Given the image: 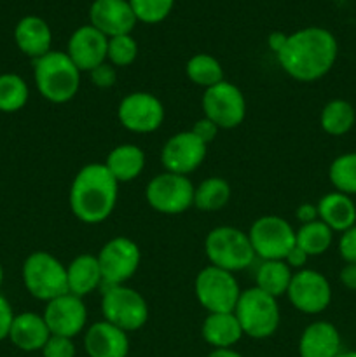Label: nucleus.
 <instances>
[{"instance_id":"nucleus-42","label":"nucleus","mask_w":356,"mask_h":357,"mask_svg":"<svg viewBox=\"0 0 356 357\" xmlns=\"http://www.w3.org/2000/svg\"><path fill=\"white\" fill-rule=\"evenodd\" d=\"M295 218L299 220L300 225H304V223L316 222V220H320L318 218V206L311 204V202H302V204L297 208Z\"/></svg>"},{"instance_id":"nucleus-30","label":"nucleus","mask_w":356,"mask_h":357,"mask_svg":"<svg viewBox=\"0 0 356 357\" xmlns=\"http://www.w3.org/2000/svg\"><path fill=\"white\" fill-rule=\"evenodd\" d=\"M334 243V230L325 225L321 220L304 223L295 230V244L307 257H321L330 250Z\"/></svg>"},{"instance_id":"nucleus-25","label":"nucleus","mask_w":356,"mask_h":357,"mask_svg":"<svg viewBox=\"0 0 356 357\" xmlns=\"http://www.w3.org/2000/svg\"><path fill=\"white\" fill-rule=\"evenodd\" d=\"M103 164L119 185L129 183L136 180L145 169V152L138 145L122 143L108 152Z\"/></svg>"},{"instance_id":"nucleus-23","label":"nucleus","mask_w":356,"mask_h":357,"mask_svg":"<svg viewBox=\"0 0 356 357\" xmlns=\"http://www.w3.org/2000/svg\"><path fill=\"white\" fill-rule=\"evenodd\" d=\"M318 218L334 232H346L356 225V204L341 192H328L318 201Z\"/></svg>"},{"instance_id":"nucleus-33","label":"nucleus","mask_w":356,"mask_h":357,"mask_svg":"<svg viewBox=\"0 0 356 357\" xmlns=\"http://www.w3.org/2000/svg\"><path fill=\"white\" fill-rule=\"evenodd\" d=\"M328 180L335 192L356 195V152H346L335 157L328 167Z\"/></svg>"},{"instance_id":"nucleus-9","label":"nucleus","mask_w":356,"mask_h":357,"mask_svg":"<svg viewBox=\"0 0 356 357\" xmlns=\"http://www.w3.org/2000/svg\"><path fill=\"white\" fill-rule=\"evenodd\" d=\"M194 190L188 176L163 171L147 183L145 199L161 215H181L194 206Z\"/></svg>"},{"instance_id":"nucleus-43","label":"nucleus","mask_w":356,"mask_h":357,"mask_svg":"<svg viewBox=\"0 0 356 357\" xmlns=\"http://www.w3.org/2000/svg\"><path fill=\"white\" fill-rule=\"evenodd\" d=\"M339 279L344 288L356 291V264H346L339 272Z\"/></svg>"},{"instance_id":"nucleus-39","label":"nucleus","mask_w":356,"mask_h":357,"mask_svg":"<svg viewBox=\"0 0 356 357\" xmlns=\"http://www.w3.org/2000/svg\"><path fill=\"white\" fill-rule=\"evenodd\" d=\"M191 131L194 132V135L198 136V138L201 139L202 143L209 145V143H212L213 139L216 138V135H218L220 129H218V126L215 124V122L209 121L208 117H205V115H202L199 121H195V124L192 126Z\"/></svg>"},{"instance_id":"nucleus-34","label":"nucleus","mask_w":356,"mask_h":357,"mask_svg":"<svg viewBox=\"0 0 356 357\" xmlns=\"http://www.w3.org/2000/svg\"><path fill=\"white\" fill-rule=\"evenodd\" d=\"M138 56V44L133 35H119V37L108 38L107 61L115 68H124L135 63Z\"/></svg>"},{"instance_id":"nucleus-10","label":"nucleus","mask_w":356,"mask_h":357,"mask_svg":"<svg viewBox=\"0 0 356 357\" xmlns=\"http://www.w3.org/2000/svg\"><path fill=\"white\" fill-rule=\"evenodd\" d=\"M251 248L255 257L264 260H285L286 255L295 246V229L285 218L265 215L255 220L250 227Z\"/></svg>"},{"instance_id":"nucleus-18","label":"nucleus","mask_w":356,"mask_h":357,"mask_svg":"<svg viewBox=\"0 0 356 357\" xmlns=\"http://www.w3.org/2000/svg\"><path fill=\"white\" fill-rule=\"evenodd\" d=\"M108 38L91 24L79 26L70 35L66 54L79 72H87L107 61Z\"/></svg>"},{"instance_id":"nucleus-1","label":"nucleus","mask_w":356,"mask_h":357,"mask_svg":"<svg viewBox=\"0 0 356 357\" xmlns=\"http://www.w3.org/2000/svg\"><path fill=\"white\" fill-rule=\"evenodd\" d=\"M276 56L286 75L299 82H316L334 68L339 42L327 28L306 26L288 35Z\"/></svg>"},{"instance_id":"nucleus-46","label":"nucleus","mask_w":356,"mask_h":357,"mask_svg":"<svg viewBox=\"0 0 356 357\" xmlns=\"http://www.w3.org/2000/svg\"><path fill=\"white\" fill-rule=\"evenodd\" d=\"M335 357H356V351H346V352H339Z\"/></svg>"},{"instance_id":"nucleus-24","label":"nucleus","mask_w":356,"mask_h":357,"mask_svg":"<svg viewBox=\"0 0 356 357\" xmlns=\"http://www.w3.org/2000/svg\"><path fill=\"white\" fill-rule=\"evenodd\" d=\"M66 279H68V293L72 295L84 298L96 291L103 284V275L96 255L84 253L73 258L66 265Z\"/></svg>"},{"instance_id":"nucleus-22","label":"nucleus","mask_w":356,"mask_h":357,"mask_svg":"<svg viewBox=\"0 0 356 357\" xmlns=\"http://www.w3.org/2000/svg\"><path fill=\"white\" fill-rule=\"evenodd\" d=\"M49 337H51V331L42 314L21 312L14 316L9 340L16 349L23 352L42 351Z\"/></svg>"},{"instance_id":"nucleus-29","label":"nucleus","mask_w":356,"mask_h":357,"mask_svg":"<svg viewBox=\"0 0 356 357\" xmlns=\"http://www.w3.org/2000/svg\"><path fill=\"white\" fill-rule=\"evenodd\" d=\"M356 124V110L349 101L342 98L330 100L320 114V126L327 135L330 136H344L355 128Z\"/></svg>"},{"instance_id":"nucleus-14","label":"nucleus","mask_w":356,"mask_h":357,"mask_svg":"<svg viewBox=\"0 0 356 357\" xmlns=\"http://www.w3.org/2000/svg\"><path fill=\"white\" fill-rule=\"evenodd\" d=\"M293 309L307 316H318L325 312L332 303V286L321 272L313 268H302L293 272L286 291Z\"/></svg>"},{"instance_id":"nucleus-44","label":"nucleus","mask_w":356,"mask_h":357,"mask_svg":"<svg viewBox=\"0 0 356 357\" xmlns=\"http://www.w3.org/2000/svg\"><path fill=\"white\" fill-rule=\"evenodd\" d=\"M286 38H288V35L281 33V31H274V33L269 35V47H271V51L278 54L283 49V45H285Z\"/></svg>"},{"instance_id":"nucleus-5","label":"nucleus","mask_w":356,"mask_h":357,"mask_svg":"<svg viewBox=\"0 0 356 357\" xmlns=\"http://www.w3.org/2000/svg\"><path fill=\"white\" fill-rule=\"evenodd\" d=\"M21 278L27 291L40 302H51L68 293L66 265L47 251H35L23 261Z\"/></svg>"},{"instance_id":"nucleus-13","label":"nucleus","mask_w":356,"mask_h":357,"mask_svg":"<svg viewBox=\"0 0 356 357\" xmlns=\"http://www.w3.org/2000/svg\"><path fill=\"white\" fill-rule=\"evenodd\" d=\"M166 110L156 94L136 91L126 94L117 107V119L124 129L136 135H149L163 126Z\"/></svg>"},{"instance_id":"nucleus-17","label":"nucleus","mask_w":356,"mask_h":357,"mask_svg":"<svg viewBox=\"0 0 356 357\" xmlns=\"http://www.w3.org/2000/svg\"><path fill=\"white\" fill-rule=\"evenodd\" d=\"M136 23L129 0H94L89 7V24L107 38L129 35Z\"/></svg>"},{"instance_id":"nucleus-7","label":"nucleus","mask_w":356,"mask_h":357,"mask_svg":"<svg viewBox=\"0 0 356 357\" xmlns=\"http://www.w3.org/2000/svg\"><path fill=\"white\" fill-rule=\"evenodd\" d=\"M101 314L107 323L126 333L142 330L150 316L145 296L126 284L105 286L101 295Z\"/></svg>"},{"instance_id":"nucleus-28","label":"nucleus","mask_w":356,"mask_h":357,"mask_svg":"<svg viewBox=\"0 0 356 357\" xmlns=\"http://www.w3.org/2000/svg\"><path fill=\"white\" fill-rule=\"evenodd\" d=\"M232 195L229 181L220 176L202 180L194 190V208L202 213H215L225 208Z\"/></svg>"},{"instance_id":"nucleus-40","label":"nucleus","mask_w":356,"mask_h":357,"mask_svg":"<svg viewBox=\"0 0 356 357\" xmlns=\"http://www.w3.org/2000/svg\"><path fill=\"white\" fill-rule=\"evenodd\" d=\"M14 316H16V314H14L9 300L3 295H0V342L9 338V331L10 326H13Z\"/></svg>"},{"instance_id":"nucleus-21","label":"nucleus","mask_w":356,"mask_h":357,"mask_svg":"<svg viewBox=\"0 0 356 357\" xmlns=\"http://www.w3.org/2000/svg\"><path fill=\"white\" fill-rule=\"evenodd\" d=\"M14 42L24 56L38 59L52 51L51 26L38 16H24L14 28Z\"/></svg>"},{"instance_id":"nucleus-26","label":"nucleus","mask_w":356,"mask_h":357,"mask_svg":"<svg viewBox=\"0 0 356 357\" xmlns=\"http://www.w3.org/2000/svg\"><path fill=\"white\" fill-rule=\"evenodd\" d=\"M201 335L213 349H232L244 337L234 312L208 314L202 321Z\"/></svg>"},{"instance_id":"nucleus-3","label":"nucleus","mask_w":356,"mask_h":357,"mask_svg":"<svg viewBox=\"0 0 356 357\" xmlns=\"http://www.w3.org/2000/svg\"><path fill=\"white\" fill-rule=\"evenodd\" d=\"M34 80L38 94L54 105L68 103L80 89L79 68L63 51H49L34 59Z\"/></svg>"},{"instance_id":"nucleus-2","label":"nucleus","mask_w":356,"mask_h":357,"mask_svg":"<svg viewBox=\"0 0 356 357\" xmlns=\"http://www.w3.org/2000/svg\"><path fill=\"white\" fill-rule=\"evenodd\" d=\"M117 199L119 183L103 162H91L80 167L70 185V209L86 225L103 223L114 213Z\"/></svg>"},{"instance_id":"nucleus-36","label":"nucleus","mask_w":356,"mask_h":357,"mask_svg":"<svg viewBox=\"0 0 356 357\" xmlns=\"http://www.w3.org/2000/svg\"><path fill=\"white\" fill-rule=\"evenodd\" d=\"M40 352L44 357H75L77 354L73 338L58 337V335H51Z\"/></svg>"},{"instance_id":"nucleus-35","label":"nucleus","mask_w":356,"mask_h":357,"mask_svg":"<svg viewBox=\"0 0 356 357\" xmlns=\"http://www.w3.org/2000/svg\"><path fill=\"white\" fill-rule=\"evenodd\" d=\"M136 21L147 24H157L170 16L175 0H129Z\"/></svg>"},{"instance_id":"nucleus-32","label":"nucleus","mask_w":356,"mask_h":357,"mask_svg":"<svg viewBox=\"0 0 356 357\" xmlns=\"http://www.w3.org/2000/svg\"><path fill=\"white\" fill-rule=\"evenodd\" d=\"M30 100V87L27 80L17 73H2L0 75V112L16 114L23 110Z\"/></svg>"},{"instance_id":"nucleus-47","label":"nucleus","mask_w":356,"mask_h":357,"mask_svg":"<svg viewBox=\"0 0 356 357\" xmlns=\"http://www.w3.org/2000/svg\"><path fill=\"white\" fill-rule=\"evenodd\" d=\"M2 284H3V267L2 264H0V288H2Z\"/></svg>"},{"instance_id":"nucleus-41","label":"nucleus","mask_w":356,"mask_h":357,"mask_svg":"<svg viewBox=\"0 0 356 357\" xmlns=\"http://www.w3.org/2000/svg\"><path fill=\"white\" fill-rule=\"evenodd\" d=\"M307 260H309V257H307V255L304 253V251L300 250L297 244L292 248V250H290V253L285 257V264L288 265L292 271H302V268H306Z\"/></svg>"},{"instance_id":"nucleus-38","label":"nucleus","mask_w":356,"mask_h":357,"mask_svg":"<svg viewBox=\"0 0 356 357\" xmlns=\"http://www.w3.org/2000/svg\"><path fill=\"white\" fill-rule=\"evenodd\" d=\"M339 255L346 264H356V225L342 232L339 237Z\"/></svg>"},{"instance_id":"nucleus-15","label":"nucleus","mask_w":356,"mask_h":357,"mask_svg":"<svg viewBox=\"0 0 356 357\" xmlns=\"http://www.w3.org/2000/svg\"><path fill=\"white\" fill-rule=\"evenodd\" d=\"M208 153V145L202 143L192 131H180L170 136L161 150V164L164 171L184 174L199 169Z\"/></svg>"},{"instance_id":"nucleus-16","label":"nucleus","mask_w":356,"mask_h":357,"mask_svg":"<svg viewBox=\"0 0 356 357\" xmlns=\"http://www.w3.org/2000/svg\"><path fill=\"white\" fill-rule=\"evenodd\" d=\"M42 316H44L51 335L75 338L77 335L86 330L87 307L84 303V298L72 295V293H65V295L45 303Z\"/></svg>"},{"instance_id":"nucleus-4","label":"nucleus","mask_w":356,"mask_h":357,"mask_svg":"<svg viewBox=\"0 0 356 357\" xmlns=\"http://www.w3.org/2000/svg\"><path fill=\"white\" fill-rule=\"evenodd\" d=\"M205 253L209 265L232 274L248 268L257 258L248 234L230 225L209 230L205 239Z\"/></svg>"},{"instance_id":"nucleus-20","label":"nucleus","mask_w":356,"mask_h":357,"mask_svg":"<svg viewBox=\"0 0 356 357\" xmlns=\"http://www.w3.org/2000/svg\"><path fill=\"white\" fill-rule=\"evenodd\" d=\"M341 333L328 321H314L299 338L300 357H335L341 352Z\"/></svg>"},{"instance_id":"nucleus-8","label":"nucleus","mask_w":356,"mask_h":357,"mask_svg":"<svg viewBox=\"0 0 356 357\" xmlns=\"http://www.w3.org/2000/svg\"><path fill=\"white\" fill-rule=\"evenodd\" d=\"M241 291L243 289L239 288V282L232 272L222 271L213 265H206L195 275V298L208 314L234 312Z\"/></svg>"},{"instance_id":"nucleus-27","label":"nucleus","mask_w":356,"mask_h":357,"mask_svg":"<svg viewBox=\"0 0 356 357\" xmlns=\"http://www.w3.org/2000/svg\"><path fill=\"white\" fill-rule=\"evenodd\" d=\"M293 271L285 260H264L255 272V286L267 295L279 298L288 291Z\"/></svg>"},{"instance_id":"nucleus-37","label":"nucleus","mask_w":356,"mask_h":357,"mask_svg":"<svg viewBox=\"0 0 356 357\" xmlns=\"http://www.w3.org/2000/svg\"><path fill=\"white\" fill-rule=\"evenodd\" d=\"M89 77L91 82L96 87H100V89H110V87H114L115 82H117V70H115V66H112L110 63L105 61L101 63L100 66H96L94 70H91Z\"/></svg>"},{"instance_id":"nucleus-6","label":"nucleus","mask_w":356,"mask_h":357,"mask_svg":"<svg viewBox=\"0 0 356 357\" xmlns=\"http://www.w3.org/2000/svg\"><path fill=\"white\" fill-rule=\"evenodd\" d=\"M234 314L239 321L243 333L255 340L272 337L278 331L281 321L278 298L267 295L257 286L241 291Z\"/></svg>"},{"instance_id":"nucleus-12","label":"nucleus","mask_w":356,"mask_h":357,"mask_svg":"<svg viewBox=\"0 0 356 357\" xmlns=\"http://www.w3.org/2000/svg\"><path fill=\"white\" fill-rule=\"evenodd\" d=\"M202 115L215 122L218 129H234L246 117V98L232 82L222 80L205 89L201 100Z\"/></svg>"},{"instance_id":"nucleus-19","label":"nucleus","mask_w":356,"mask_h":357,"mask_svg":"<svg viewBox=\"0 0 356 357\" xmlns=\"http://www.w3.org/2000/svg\"><path fill=\"white\" fill-rule=\"evenodd\" d=\"M84 349L89 357H128L129 337L121 328L101 319L84 333Z\"/></svg>"},{"instance_id":"nucleus-31","label":"nucleus","mask_w":356,"mask_h":357,"mask_svg":"<svg viewBox=\"0 0 356 357\" xmlns=\"http://www.w3.org/2000/svg\"><path fill=\"white\" fill-rule=\"evenodd\" d=\"M185 75L195 86L202 87V89H208V87L216 86L223 79V68L222 63L212 54H206V52H199L194 54L185 65Z\"/></svg>"},{"instance_id":"nucleus-11","label":"nucleus","mask_w":356,"mask_h":357,"mask_svg":"<svg viewBox=\"0 0 356 357\" xmlns=\"http://www.w3.org/2000/svg\"><path fill=\"white\" fill-rule=\"evenodd\" d=\"M105 286L126 284L138 272L142 251L133 239L124 236L112 237L96 255Z\"/></svg>"},{"instance_id":"nucleus-45","label":"nucleus","mask_w":356,"mask_h":357,"mask_svg":"<svg viewBox=\"0 0 356 357\" xmlns=\"http://www.w3.org/2000/svg\"><path fill=\"white\" fill-rule=\"evenodd\" d=\"M208 357H243L239 352H236L234 349H213L209 352Z\"/></svg>"}]
</instances>
